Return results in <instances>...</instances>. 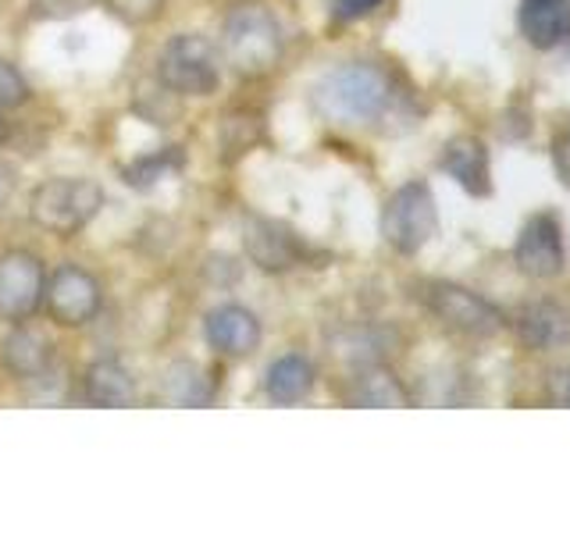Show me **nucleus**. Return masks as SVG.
<instances>
[{
  "label": "nucleus",
  "instance_id": "1",
  "mask_svg": "<svg viewBox=\"0 0 570 534\" xmlns=\"http://www.w3.org/2000/svg\"><path fill=\"white\" fill-rule=\"evenodd\" d=\"M314 111L335 125H371L396 103V79L374 61H346L314 86Z\"/></svg>",
  "mask_w": 570,
  "mask_h": 534
},
{
  "label": "nucleus",
  "instance_id": "2",
  "mask_svg": "<svg viewBox=\"0 0 570 534\" xmlns=\"http://www.w3.org/2000/svg\"><path fill=\"white\" fill-rule=\"evenodd\" d=\"M285 58V36L278 18L261 0L232 4L222 22V61L239 79H264Z\"/></svg>",
  "mask_w": 570,
  "mask_h": 534
},
{
  "label": "nucleus",
  "instance_id": "3",
  "mask_svg": "<svg viewBox=\"0 0 570 534\" xmlns=\"http://www.w3.org/2000/svg\"><path fill=\"white\" fill-rule=\"evenodd\" d=\"M104 186L97 178H47L29 196V218L36 228L58 239H76L104 210Z\"/></svg>",
  "mask_w": 570,
  "mask_h": 534
},
{
  "label": "nucleus",
  "instance_id": "4",
  "mask_svg": "<svg viewBox=\"0 0 570 534\" xmlns=\"http://www.w3.org/2000/svg\"><path fill=\"white\" fill-rule=\"evenodd\" d=\"M157 79L175 97H210L222 86V53L200 32H178L157 53Z\"/></svg>",
  "mask_w": 570,
  "mask_h": 534
},
{
  "label": "nucleus",
  "instance_id": "5",
  "mask_svg": "<svg viewBox=\"0 0 570 534\" xmlns=\"http://www.w3.org/2000/svg\"><path fill=\"white\" fill-rule=\"evenodd\" d=\"M439 207L428 182H406L382 207V239L403 257H414L435 239Z\"/></svg>",
  "mask_w": 570,
  "mask_h": 534
},
{
  "label": "nucleus",
  "instance_id": "6",
  "mask_svg": "<svg viewBox=\"0 0 570 534\" xmlns=\"http://www.w3.org/2000/svg\"><path fill=\"white\" fill-rule=\"evenodd\" d=\"M421 299H424V307L456 335L492 338L507 328V317L495 303H489L485 296H478L471 289H463L456 281H424Z\"/></svg>",
  "mask_w": 570,
  "mask_h": 534
},
{
  "label": "nucleus",
  "instance_id": "7",
  "mask_svg": "<svg viewBox=\"0 0 570 534\" xmlns=\"http://www.w3.org/2000/svg\"><path fill=\"white\" fill-rule=\"evenodd\" d=\"M43 307L47 317L58 328H86L100 317L104 307V289L100 281L79 264H61L47 275L43 285Z\"/></svg>",
  "mask_w": 570,
  "mask_h": 534
},
{
  "label": "nucleus",
  "instance_id": "8",
  "mask_svg": "<svg viewBox=\"0 0 570 534\" xmlns=\"http://www.w3.org/2000/svg\"><path fill=\"white\" fill-rule=\"evenodd\" d=\"M47 267L29 249H8L0 257V317L18 325L43 307Z\"/></svg>",
  "mask_w": 570,
  "mask_h": 534
},
{
  "label": "nucleus",
  "instance_id": "9",
  "mask_svg": "<svg viewBox=\"0 0 570 534\" xmlns=\"http://www.w3.org/2000/svg\"><path fill=\"white\" fill-rule=\"evenodd\" d=\"M513 260L517 271L528 278H557L567 267V246H563V228L557 214H531L524 221L521 236L513 246Z\"/></svg>",
  "mask_w": 570,
  "mask_h": 534
},
{
  "label": "nucleus",
  "instance_id": "10",
  "mask_svg": "<svg viewBox=\"0 0 570 534\" xmlns=\"http://www.w3.org/2000/svg\"><path fill=\"white\" fill-rule=\"evenodd\" d=\"M243 249L264 275H285L307 260V243L275 218H246Z\"/></svg>",
  "mask_w": 570,
  "mask_h": 534
},
{
  "label": "nucleus",
  "instance_id": "11",
  "mask_svg": "<svg viewBox=\"0 0 570 534\" xmlns=\"http://www.w3.org/2000/svg\"><path fill=\"white\" fill-rule=\"evenodd\" d=\"M513 332L531 353L570 346V307L560 299H528L513 314Z\"/></svg>",
  "mask_w": 570,
  "mask_h": 534
},
{
  "label": "nucleus",
  "instance_id": "12",
  "mask_svg": "<svg viewBox=\"0 0 570 534\" xmlns=\"http://www.w3.org/2000/svg\"><path fill=\"white\" fill-rule=\"evenodd\" d=\"M204 338L214 353L222 356H249L257 353L261 338H264V328L254 310L239 307V303H222V307H214L204 320Z\"/></svg>",
  "mask_w": 570,
  "mask_h": 534
},
{
  "label": "nucleus",
  "instance_id": "13",
  "mask_svg": "<svg viewBox=\"0 0 570 534\" xmlns=\"http://www.w3.org/2000/svg\"><path fill=\"white\" fill-rule=\"evenodd\" d=\"M0 364L14 382H40L53 364V343L29 320H18L0 343Z\"/></svg>",
  "mask_w": 570,
  "mask_h": 534
},
{
  "label": "nucleus",
  "instance_id": "14",
  "mask_svg": "<svg viewBox=\"0 0 570 534\" xmlns=\"http://www.w3.org/2000/svg\"><path fill=\"white\" fill-rule=\"evenodd\" d=\"M517 26L534 50H557L570 40V0H521Z\"/></svg>",
  "mask_w": 570,
  "mask_h": 534
},
{
  "label": "nucleus",
  "instance_id": "15",
  "mask_svg": "<svg viewBox=\"0 0 570 534\" xmlns=\"http://www.w3.org/2000/svg\"><path fill=\"white\" fill-rule=\"evenodd\" d=\"M442 171L456 178V186L471 196H489V150L478 136H453L442 147Z\"/></svg>",
  "mask_w": 570,
  "mask_h": 534
},
{
  "label": "nucleus",
  "instance_id": "16",
  "mask_svg": "<svg viewBox=\"0 0 570 534\" xmlns=\"http://www.w3.org/2000/svg\"><path fill=\"white\" fill-rule=\"evenodd\" d=\"M317 385V370L303 353H285L278 360L267 367L264 374V392L267 399L278 403V406H293L303 403L314 392Z\"/></svg>",
  "mask_w": 570,
  "mask_h": 534
},
{
  "label": "nucleus",
  "instance_id": "17",
  "mask_svg": "<svg viewBox=\"0 0 570 534\" xmlns=\"http://www.w3.org/2000/svg\"><path fill=\"white\" fill-rule=\"evenodd\" d=\"M82 396L94 406H129L136 399V378L121 360H94L82 374Z\"/></svg>",
  "mask_w": 570,
  "mask_h": 534
},
{
  "label": "nucleus",
  "instance_id": "18",
  "mask_svg": "<svg viewBox=\"0 0 570 534\" xmlns=\"http://www.w3.org/2000/svg\"><path fill=\"white\" fill-rule=\"evenodd\" d=\"M160 388L175 406H210L218 396V374L196 360H175L168 364Z\"/></svg>",
  "mask_w": 570,
  "mask_h": 534
},
{
  "label": "nucleus",
  "instance_id": "19",
  "mask_svg": "<svg viewBox=\"0 0 570 534\" xmlns=\"http://www.w3.org/2000/svg\"><path fill=\"white\" fill-rule=\"evenodd\" d=\"M353 406H410V392L382 364H364L350 388Z\"/></svg>",
  "mask_w": 570,
  "mask_h": 534
},
{
  "label": "nucleus",
  "instance_id": "20",
  "mask_svg": "<svg viewBox=\"0 0 570 534\" xmlns=\"http://www.w3.org/2000/svg\"><path fill=\"white\" fill-rule=\"evenodd\" d=\"M183 168V150L178 147H168V150H154L147 157H139L132 160L129 168H125V186H132V189H150L157 186L160 178H165L168 171H178Z\"/></svg>",
  "mask_w": 570,
  "mask_h": 534
},
{
  "label": "nucleus",
  "instance_id": "21",
  "mask_svg": "<svg viewBox=\"0 0 570 534\" xmlns=\"http://www.w3.org/2000/svg\"><path fill=\"white\" fill-rule=\"evenodd\" d=\"M107 14H115L125 26H150L165 14L168 0H100Z\"/></svg>",
  "mask_w": 570,
  "mask_h": 534
},
{
  "label": "nucleus",
  "instance_id": "22",
  "mask_svg": "<svg viewBox=\"0 0 570 534\" xmlns=\"http://www.w3.org/2000/svg\"><path fill=\"white\" fill-rule=\"evenodd\" d=\"M29 93L32 89L22 71H18L8 58H0V111H4V107H22L29 100Z\"/></svg>",
  "mask_w": 570,
  "mask_h": 534
},
{
  "label": "nucleus",
  "instance_id": "23",
  "mask_svg": "<svg viewBox=\"0 0 570 534\" xmlns=\"http://www.w3.org/2000/svg\"><path fill=\"white\" fill-rule=\"evenodd\" d=\"M382 4L385 0H332V22H338V26L361 22V18L374 14Z\"/></svg>",
  "mask_w": 570,
  "mask_h": 534
},
{
  "label": "nucleus",
  "instance_id": "24",
  "mask_svg": "<svg viewBox=\"0 0 570 534\" xmlns=\"http://www.w3.org/2000/svg\"><path fill=\"white\" fill-rule=\"evenodd\" d=\"M546 399L552 406H570V364L552 367L546 374Z\"/></svg>",
  "mask_w": 570,
  "mask_h": 534
},
{
  "label": "nucleus",
  "instance_id": "25",
  "mask_svg": "<svg viewBox=\"0 0 570 534\" xmlns=\"http://www.w3.org/2000/svg\"><path fill=\"white\" fill-rule=\"evenodd\" d=\"M89 8V0H32L36 18H68Z\"/></svg>",
  "mask_w": 570,
  "mask_h": 534
},
{
  "label": "nucleus",
  "instance_id": "26",
  "mask_svg": "<svg viewBox=\"0 0 570 534\" xmlns=\"http://www.w3.org/2000/svg\"><path fill=\"white\" fill-rule=\"evenodd\" d=\"M552 165H557L560 182L570 189V132H560L552 139Z\"/></svg>",
  "mask_w": 570,
  "mask_h": 534
},
{
  "label": "nucleus",
  "instance_id": "27",
  "mask_svg": "<svg viewBox=\"0 0 570 534\" xmlns=\"http://www.w3.org/2000/svg\"><path fill=\"white\" fill-rule=\"evenodd\" d=\"M11 186H14V178H11V168L0 165V207L8 204V196H11Z\"/></svg>",
  "mask_w": 570,
  "mask_h": 534
},
{
  "label": "nucleus",
  "instance_id": "28",
  "mask_svg": "<svg viewBox=\"0 0 570 534\" xmlns=\"http://www.w3.org/2000/svg\"><path fill=\"white\" fill-rule=\"evenodd\" d=\"M11 139V125H8V118L0 115V147H4V142Z\"/></svg>",
  "mask_w": 570,
  "mask_h": 534
},
{
  "label": "nucleus",
  "instance_id": "29",
  "mask_svg": "<svg viewBox=\"0 0 570 534\" xmlns=\"http://www.w3.org/2000/svg\"><path fill=\"white\" fill-rule=\"evenodd\" d=\"M567 132H570V129H567Z\"/></svg>",
  "mask_w": 570,
  "mask_h": 534
}]
</instances>
